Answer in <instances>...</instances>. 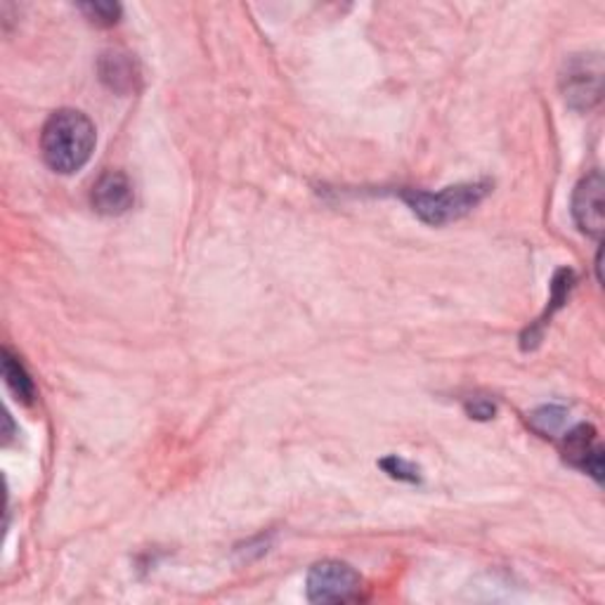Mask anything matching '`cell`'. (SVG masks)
Segmentation results:
<instances>
[{"label":"cell","mask_w":605,"mask_h":605,"mask_svg":"<svg viewBox=\"0 0 605 605\" xmlns=\"http://www.w3.org/2000/svg\"><path fill=\"white\" fill-rule=\"evenodd\" d=\"M95 125L76 109H59L45 121L41 133V150L45 164L62 175L81 170L95 152Z\"/></svg>","instance_id":"cell-1"},{"label":"cell","mask_w":605,"mask_h":605,"mask_svg":"<svg viewBox=\"0 0 605 605\" xmlns=\"http://www.w3.org/2000/svg\"><path fill=\"white\" fill-rule=\"evenodd\" d=\"M490 193V183H464L454 187H444L440 193H417L409 189L403 199L409 204L419 220L426 226H448L459 218L469 216L477 204H481Z\"/></svg>","instance_id":"cell-2"},{"label":"cell","mask_w":605,"mask_h":605,"mask_svg":"<svg viewBox=\"0 0 605 605\" xmlns=\"http://www.w3.org/2000/svg\"><path fill=\"white\" fill-rule=\"evenodd\" d=\"M362 578L341 561H322L312 565L308 575V598L312 603H348L358 601Z\"/></svg>","instance_id":"cell-3"},{"label":"cell","mask_w":605,"mask_h":605,"mask_svg":"<svg viewBox=\"0 0 605 605\" xmlns=\"http://www.w3.org/2000/svg\"><path fill=\"white\" fill-rule=\"evenodd\" d=\"M565 102L578 109L588 111L601 102L603 95V59L601 55H580L568 62L561 76Z\"/></svg>","instance_id":"cell-4"},{"label":"cell","mask_w":605,"mask_h":605,"mask_svg":"<svg viewBox=\"0 0 605 605\" xmlns=\"http://www.w3.org/2000/svg\"><path fill=\"white\" fill-rule=\"evenodd\" d=\"M603 175L598 170L588 173L586 178L575 187L572 195V218L578 228L586 234L598 239L603 234L605 216H603Z\"/></svg>","instance_id":"cell-5"},{"label":"cell","mask_w":605,"mask_h":605,"mask_svg":"<svg viewBox=\"0 0 605 605\" xmlns=\"http://www.w3.org/2000/svg\"><path fill=\"white\" fill-rule=\"evenodd\" d=\"M563 454L570 466H575L601 483L603 481V448L594 426L580 424L578 428L565 433L563 438Z\"/></svg>","instance_id":"cell-6"},{"label":"cell","mask_w":605,"mask_h":605,"mask_svg":"<svg viewBox=\"0 0 605 605\" xmlns=\"http://www.w3.org/2000/svg\"><path fill=\"white\" fill-rule=\"evenodd\" d=\"M92 206L102 216H121L133 206L135 195L129 175L121 170H107L92 187Z\"/></svg>","instance_id":"cell-7"},{"label":"cell","mask_w":605,"mask_h":605,"mask_svg":"<svg viewBox=\"0 0 605 605\" xmlns=\"http://www.w3.org/2000/svg\"><path fill=\"white\" fill-rule=\"evenodd\" d=\"M3 376L12 395L22 403L34 400V381L26 374L24 364L14 358L10 350H3Z\"/></svg>","instance_id":"cell-8"},{"label":"cell","mask_w":605,"mask_h":605,"mask_svg":"<svg viewBox=\"0 0 605 605\" xmlns=\"http://www.w3.org/2000/svg\"><path fill=\"white\" fill-rule=\"evenodd\" d=\"M100 74H102V81L111 90H119V92L131 88L135 78L131 59H125L123 55H105L100 62Z\"/></svg>","instance_id":"cell-9"},{"label":"cell","mask_w":605,"mask_h":605,"mask_svg":"<svg viewBox=\"0 0 605 605\" xmlns=\"http://www.w3.org/2000/svg\"><path fill=\"white\" fill-rule=\"evenodd\" d=\"M565 409L563 407H541L532 414V426L539 433L553 436L565 424Z\"/></svg>","instance_id":"cell-10"},{"label":"cell","mask_w":605,"mask_h":605,"mask_svg":"<svg viewBox=\"0 0 605 605\" xmlns=\"http://www.w3.org/2000/svg\"><path fill=\"white\" fill-rule=\"evenodd\" d=\"M78 10H81L86 18L98 26H111L121 18V6L117 3H84L78 6Z\"/></svg>","instance_id":"cell-11"},{"label":"cell","mask_w":605,"mask_h":605,"mask_svg":"<svg viewBox=\"0 0 605 605\" xmlns=\"http://www.w3.org/2000/svg\"><path fill=\"white\" fill-rule=\"evenodd\" d=\"M381 466L386 469L388 475L397 477V481H409V483H417L419 481V469H414L411 464H407L405 459L400 457H388L381 461Z\"/></svg>","instance_id":"cell-12"},{"label":"cell","mask_w":605,"mask_h":605,"mask_svg":"<svg viewBox=\"0 0 605 605\" xmlns=\"http://www.w3.org/2000/svg\"><path fill=\"white\" fill-rule=\"evenodd\" d=\"M466 411L471 414V417L473 419H492V417H495V411H497V407H495V403H490V400H485V397H473V400H469L466 403Z\"/></svg>","instance_id":"cell-13"}]
</instances>
